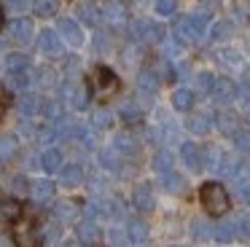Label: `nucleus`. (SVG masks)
<instances>
[{"mask_svg":"<svg viewBox=\"0 0 250 247\" xmlns=\"http://www.w3.org/2000/svg\"><path fill=\"white\" fill-rule=\"evenodd\" d=\"M199 196H202V204H205V209L210 215H226L229 212V204L231 202H229V193L221 183H205Z\"/></svg>","mask_w":250,"mask_h":247,"instance_id":"f257e3e1","label":"nucleus"},{"mask_svg":"<svg viewBox=\"0 0 250 247\" xmlns=\"http://www.w3.org/2000/svg\"><path fill=\"white\" fill-rule=\"evenodd\" d=\"M14 242L17 247H38V231L30 220H17L14 226Z\"/></svg>","mask_w":250,"mask_h":247,"instance_id":"f03ea898","label":"nucleus"},{"mask_svg":"<svg viewBox=\"0 0 250 247\" xmlns=\"http://www.w3.org/2000/svg\"><path fill=\"white\" fill-rule=\"evenodd\" d=\"M100 14H103V19L108 21L110 27H124L126 24V5L121 3V0H105Z\"/></svg>","mask_w":250,"mask_h":247,"instance_id":"7ed1b4c3","label":"nucleus"},{"mask_svg":"<svg viewBox=\"0 0 250 247\" xmlns=\"http://www.w3.org/2000/svg\"><path fill=\"white\" fill-rule=\"evenodd\" d=\"M81 218V204L73 199H62L54 204V220L57 223H76Z\"/></svg>","mask_w":250,"mask_h":247,"instance_id":"20e7f679","label":"nucleus"},{"mask_svg":"<svg viewBox=\"0 0 250 247\" xmlns=\"http://www.w3.org/2000/svg\"><path fill=\"white\" fill-rule=\"evenodd\" d=\"M180 159H183V164L188 166L191 172H199L202 166H205V150L194 143H183L180 145Z\"/></svg>","mask_w":250,"mask_h":247,"instance_id":"39448f33","label":"nucleus"},{"mask_svg":"<svg viewBox=\"0 0 250 247\" xmlns=\"http://www.w3.org/2000/svg\"><path fill=\"white\" fill-rule=\"evenodd\" d=\"M94 86H97V91L100 94H113L116 89H119V78L113 75V70H108V67H97L94 70Z\"/></svg>","mask_w":250,"mask_h":247,"instance_id":"423d86ee","label":"nucleus"},{"mask_svg":"<svg viewBox=\"0 0 250 247\" xmlns=\"http://www.w3.org/2000/svg\"><path fill=\"white\" fill-rule=\"evenodd\" d=\"M135 35L140 38L143 43H159L164 38V30L156 24V21H148V19H143V21H137V30H135Z\"/></svg>","mask_w":250,"mask_h":247,"instance_id":"0eeeda50","label":"nucleus"},{"mask_svg":"<svg viewBox=\"0 0 250 247\" xmlns=\"http://www.w3.org/2000/svg\"><path fill=\"white\" fill-rule=\"evenodd\" d=\"M38 46H41V51L49 54V57H60L62 54V41H60V35H57L54 30H41Z\"/></svg>","mask_w":250,"mask_h":247,"instance_id":"6e6552de","label":"nucleus"},{"mask_svg":"<svg viewBox=\"0 0 250 247\" xmlns=\"http://www.w3.org/2000/svg\"><path fill=\"white\" fill-rule=\"evenodd\" d=\"M210 94L215 97L221 105H226V102H231L234 97H237V86H234V81H229V78H218L215 83H212Z\"/></svg>","mask_w":250,"mask_h":247,"instance_id":"1a4fd4ad","label":"nucleus"},{"mask_svg":"<svg viewBox=\"0 0 250 247\" xmlns=\"http://www.w3.org/2000/svg\"><path fill=\"white\" fill-rule=\"evenodd\" d=\"M100 228L94 226V220H83V223H78V242H81L83 247H94L100 245Z\"/></svg>","mask_w":250,"mask_h":247,"instance_id":"9d476101","label":"nucleus"},{"mask_svg":"<svg viewBox=\"0 0 250 247\" xmlns=\"http://www.w3.org/2000/svg\"><path fill=\"white\" fill-rule=\"evenodd\" d=\"M60 30H62V35H65V41L70 43V46H83V32H81V27H78L76 19H62Z\"/></svg>","mask_w":250,"mask_h":247,"instance_id":"9b49d317","label":"nucleus"},{"mask_svg":"<svg viewBox=\"0 0 250 247\" xmlns=\"http://www.w3.org/2000/svg\"><path fill=\"white\" fill-rule=\"evenodd\" d=\"M11 38L17 43H30L33 41V21L24 19V16L22 19H14L11 21Z\"/></svg>","mask_w":250,"mask_h":247,"instance_id":"f8f14e48","label":"nucleus"},{"mask_svg":"<svg viewBox=\"0 0 250 247\" xmlns=\"http://www.w3.org/2000/svg\"><path fill=\"white\" fill-rule=\"evenodd\" d=\"M67 102H70V107L73 110H83V107L89 105V89L86 86H67Z\"/></svg>","mask_w":250,"mask_h":247,"instance_id":"ddd939ff","label":"nucleus"},{"mask_svg":"<svg viewBox=\"0 0 250 247\" xmlns=\"http://www.w3.org/2000/svg\"><path fill=\"white\" fill-rule=\"evenodd\" d=\"M30 196H33V202L46 204L51 196H54V183L51 180H35L33 185H30Z\"/></svg>","mask_w":250,"mask_h":247,"instance_id":"4468645a","label":"nucleus"},{"mask_svg":"<svg viewBox=\"0 0 250 247\" xmlns=\"http://www.w3.org/2000/svg\"><path fill=\"white\" fill-rule=\"evenodd\" d=\"M132 202H135V207L140 209V212H148V209H153V193H151V185L140 183V185L135 188V193H132Z\"/></svg>","mask_w":250,"mask_h":247,"instance_id":"2eb2a0df","label":"nucleus"},{"mask_svg":"<svg viewBox=\"0 0 250 247\" xmlns=\"http://www.w3.org/2000/svg\"><path fill=\"white\" fill-rule=\"evenodd\" d=\"M137 89H140V94H146V97L156 94V89H159L156 73H153V70H143V73L137 75Z\"/></svg>","mask_w":250,"mask_h":247,"instance_id":"dca6fc26","label":"nucleus"},{"mask_svg":"<svg viewBox=\"0 0 250 247\" xmlns=\"http://www.w3.org/2000/svg\"><path fill=\"white\" fill-rule=\"evenodd\" d=\"M188 24H191V32H194L196 41H202L207 32V24H210V16H207V11H196V14L188 16Z\"/></svg>","mask_w":250,"mask_h":247,"instance_id":"f3484780","label":"nucleus"},{"mask_svg":"<svg viewBox=\"0 0 250 247\" xmlns=\"http://www.w3.org/2000/svg\"><path fill=\"white\" fill-rule=\"evenodd\" d=\"M126 236H129L135 245H143V242L148 239V223H146V220H140V218L129 220V226H126Z\"/></svg>","mask_w":250,"mask_h":247,"instance_id":"a211bd4d","label":"nucleus"},{"mask_svg":"<svg viewBox=\"0 0 250 247\" xmlns=\"http://www.w3.org/2000/svg\"><path fill=\"white\" fill-rule=\"evenodd\" d=\"M162 188H164V191H169V193H180L186 188V180L178 175V172L169 169V172H164V175H162Z\"/></svg>","mask_w":250,"mask_h":247,"instance_id":"6ab92c4d","label":"nucleus"},{"mask_svg":"<svg viewBox=\"0 0 250 247\" xmlns=\"http://www.w3.org/2000/svg\"><path fill=\"white\" fill-rule=\"evenodd\" d=\"M19 215H22V204L17 199L0 202V220H19Z\"/></svg>","mask_w":250,"mask_h":247,"instance_id":"aec40b11","label":"nucleus"},{"mask_svg":"<svg viewBox=\"0 0 250 247\" xmlns=\"http://www.w3.org/2000/svg\"><path fill=\"white\" fill-rule=\"evenodd\" d=\"M6 86H8V91H14V94H22V91H27V86H30L27 73H8Z\"/></svg>","mask_w":250,"mask_h":247,"instance_id":"412c9836","label":"nucleus"},{"mask_svg":"<svg viewBox=\"0 0 250 247\" xmlns=\"http://www.w3.org/2000/svg\"><path fill=\"white\" fill-rule=\"evenodd\" d=\"M100 164H103L105 169H110V172L119 169L121 166V153L116 148H103L100 150Z\"/></svg>","mask_w":250,"mask_h":247,"instance_id":"4be33fe9","label":"nucleus"},{"mask_svg":"<svg viewBox=\"0 0 250 247\" xmlns=\"http://www.w3.org/2000/svg\"><path fill=\"white\" fill-rule=\"evenodd\" d=\"M60 177H62V183H65V185H78V183L83 180V169L78 164H67V166H62Z\"/></svg>","mask_w":250,"mask_h":247,"instance_id":"5701e85b","label":"nucleus"},{"mask_svg":"<svg viewBox=\"0 0 250 247\" xmlns=\"http://www.w3.org/2000/svg\"><path fill=\"white\" fill-rule=\"evenodd\" d=\"M41 164H43L46 172H57L62 166V153H60V150H54V148L43 150V153H41Z\"/></svg>","mask_w":250,"mask_h":247,"instance_id":"b1692460","label":"nucleus"},{"mask_svg":"<svg viewBox=\"0 0 250 247\" xmlns=\"http://www.w3.org/2000/svg\"><path fill=\"white\" fill-rule=\"evenodd\" d=\"M113 148L119 150L121 156H135L137 153V143H135V137H132V134H119V137H116V143H113Z\"/></svg>","mask_w":250,"mask_h":247,"instance_id":"393cba45","label":"nucleus"},{"mask_svg":"<svg viewBox=\"0 0 250 247\" xmlns=\"http://www.w3.org/2000/svg\"><path fill=\"white\" fill-rule=\"evenodd\" d=\"M172 105H175V110H191V105H194V91L178 89L172 94Z\"/></svg>","mask_w":250,"mask_h":247,"instance_id":"a878e982","label":"nucleus"},{"mask_svg":"<svg viewBox=\"0 0 250 247\" xmlns=\"http://www.w3.org/2000/svg\"><path fill=\"white\" fill-rule=\"evenodd\" d=\"M6 67H8V73H27V67H30V59L24 57V54H8V59H6Z\"/></svg>","mask_w":250,"mask_h":247,"instance_id":"bb28decb","label":"nucleus"},{"mask_svg":"<svg viewBox=\"0 0 250 247\" xmlns=\"http://www.w3.org/2000/svg\"><path fill=\"white\" fill-rule=\"evenodd\" d=\"M215 124H218V129H221L223 134H234V132H237V116H234V113H218Z\"/></svg>","mask_w":250,"mask_h":247,"instance_id":"cd10ccee","label":"nucleus"},{"mask_svg":"<svg viewBox=\"0 0 250 247\" xmlns=\"http://www.w3.org/2000/svg\"><path fill=\"white\" fill-rule=\"evenodd\" d=\"M92 126H94V129H110V126H113V113H110L108 107H100V110H94Z\"/></svg>","mask_w":250,"mask_h":247,"instance_id":"c85d7f7f","label":"nucleus"},{"mask_svg":"<svg viewBox=\"0 0 250 247\" xmlns=\"http://www.w3.org/2000/svg\"><path fill=\"white\" fill-rule=\"evenodd\" d=\"M231 223H234V236L248 239V236H250V212H239Z\"/></svg>","mask_w":250,"mask_h":247,"instance_id":"c756f323","label":"nucleus"},{"mask_svg":"<svg viewBox=\"0 0 250 247\" xmlns=\"http://www.w3.org/2000/svg\"><path fill=\"white\" fill-rule=\"evenodd\" d=\"M78 19H81L83 24H92L94 27L100 21V14H97V8H94L92 3H81V5H78Z\"/></svg>","mask_w":250,"mask_h":247,"instance_id":"7c9ffc66","label":"nucleus"},{"mask_svg":"<svg viewBox=\"0 0 250 247\" xmlns=\"http://www.w3.org/2000/svg\"><path fill=\"white\" fill-rule=\"evenodd\" d=\"M212 236H215L218 242H231L234 239V223L231 220H221V223L212 228Z\"/></svg>","mask_w":250,"mask_h":247,"instance_id":"2f4dec72","label":"nucleus"},{"mask_svg":"<svg viewBox=\"0 0 250 247\" xmlns=\"http://www.w3.org/2000/svg\"><path fill=\"white\" fill-rule=\"evenodd\" d=\"M19 150V143L14 137H0V161H8L14 159Z\"/></svg>","mask_w":250,"mask_h":247,"instance_id":"473e14b6","label":"nucleus"},{"mask_svg":"<svg viewBox=\"0 0 250 247\" xmlns=\"http://www.w3.org/2000/svg\"><path fill=\"white\" fill-rule=\"evenodd\" d=\"M35 110H38V100H35L33 94H27V91H22V97H19V113H22L24 118H30Z\"/></svg>","mask_w":250,"mask_h":247,"instance_id":"72a5a7b5","label":"nucleus"},{"mask_svg":"<svg viewBox=\"0 0 250 247\" xmlns=\"http://www.w3.org/2000/svg\"><path fill=\"white\" fill-rule=\"evenodd\" d=\"M172 164H175V159H172L169 150H162V153H156V159H153V169H156L159 175L169 172V169H172Z\"/></svg>","mask_w":250,"mask_h":247,"instance_id":"f704fd0d","label":"nucleus"},{"mask_svg":"<svg viewBox=\"0 0 250 247\" xmlns=\"http://www.w3.org/2000/svg\"><path fill=\"white\" fill-rule=\"evenodd\" d=\"M234 32V24L231 21H215V24H212V30H210V35H212V41H223V38H229Z\"/></svg>","mask_w":250,"mask_h":247,"instance_id":"c9c22d12","label":"nucleus"},{"mask_svg":"<svg viewBox=\"0 0 250 247\" xmlns=\"http://www.w3.org/2000/svg\"><path fill=\"white\" fill-rule=\"evenodd\" d=\"M186 126H188V132H194V134H205L207 129H210V118L207 116H191Z\"/></svg>","mask_w":250,"mask_h":247,"instance_id":"e433bc0d","label":"nucleus"},{"mask_svg":"<svg viewBox=\"0 0 250 247\" xmlns=\"http://www.w3.org/2000/svg\"><path fill=\"white\" fill-rule=\"evenodd\" d=\"M231 137H234V145H237V150H242V153H250V132H248V129H237Z\"/></svg>","mask_w":250,"mask_h":247,"instance_id":"4c0bfd02","label":"nucleus"},{"mask_svg":"<svg viewBox=\"0 0 250 247\" xmlns=\"http://www.w3.org/2000/svg\"><path fill=\"white\" fill-rule=\"evenodd\" d=\"M210 234L212 231H210V226H207V220H194V223H191V236H194V239L205 242Z\"/></svg>","mask_w":250,"mask_h":247,"instance_id":"58836bf2","label":"nucleus"},{"mask_svg":"<svg viewBox=\"0 0 250 247\" xmlns=\"http://www.w3.org/2000/svg\"><path fill=\"white\" fill-rule=\"evenodd\" d=\"M57 0H35V11H38L41 16H54L57 14Z\"/></svg>","mask_w":250,"mask_h":247,"instance_id":"ea45409f","label":"nucleus"},{"mask_svg":"<svg viewBox=\"0 0 250 247\" xmlns=\"http://www.w3.org/2000/svg\"><path fill=\"white\" fill-rule=\"evenodd\" d=\"M212 83H215V78H212L210 73H199V75H196V89H199L202 94H210Z\"/></svg>","mask_w":250,"mask_h":247,"instance_id":"a19ab883","label":"nucleus"},{"mask_svg":"<svg viewBox=\"0 0 250 247\" xmlns=\"http://www.w3.org/2000/svg\"><path fill=\"white\" fill-rule=\"evenodd\" d=\"M121 118H124L126 124H137L143 118V113L137 110L135 105H124V107H121Z\"/></svg>","mask_w":250,"mask_h":247,"instance_id":"79ce46f5","label":"nucleus"},{"mask_svg":"<svg viewBox=\"0 0 250 247\" xmlns=\"http://www.w3.org/2000/svg\"><path fill=\"white\" fill-rule=\"evenodd\" d=\"M178 8V0H156V14L162 16H172Z\"/></svg>","mask_w":250,"mask_h":247,"instance_id":"37998d69","label":"nucleus"},{"mask_svg":"<svg viewBox=\"0 0 250 247\" xmlns=\"http://www.w3.org/2000/svg\"><path fill=\"white\" fill-rule=\"evenodd\" d=\"M234 14H237V19L250 21V0H237L234 3Z\"/></svg>","mask_w":250,"mask_h":247,"instance_id":"c03bdc74","label":"nucleus"},{"mask_svg":"<svg viewBox=\"0 0 250 247\" xmlns=\"http://www.w3.org/2000/svg\"><path fill=\"white\" fill-rule=\"evenodd\" d=\"M218 59H221V62H226L229 67H237V64L242 62V57H239L237 51H229V48H226V51H218Z\"/></svg>","mask_w":250,"mask_h":247,"instance_id":"a18cd8bd","label":"nucleus"},{"mask_svg":"<svg viewBox=\"0 0 250 247\" xmlns=\"http://www.w3.org/2000/svg\"><path fill=\"white\" fill-rule=\"evenodd\" d=\"M237 193L242 202L250 204V180H237Z\"/></svg>","mask_w":250,"mask_h":247,"instance_id":"49530a36","label":"nucleus"},{"mask_svg":"<svg viewBox=\"0 0 250 247\" xmlns=\"http://www.w3.org/2000/svg\"><path fill=\"white\" fill-rule=\"evenodd\" d=\"M11 188H14V193H19V196H24V193H30V185H27V180H24V177H14Z\"/></svg>","mask_w":250,"mask_h":247,"instance_id":"de8ad7c7","label":"nucleus"},{"mask_svg":"<svg viewBox=\"0 0 250 247\" xmlns=\"http://www.w3.org/2000/svg\"><path fill=\"white\" fill-rule=\"evenodd\" d=\"M94 48H97V51H108V48H110V38L103 35V32H97V35H94Z\"/></svg>","mask_w":250,"mask_h":247,"instance_id":"09e8293b","label":"nucleus"},{"mask_svg":"<svg viewBox=\"0 0 250 247\" xmlns=\"http://www.w3.org/2000/svg\"><path fill=\"white\" fill-rule=\"evenodd\" d=\"M43 113H46L49 118H57V116H60V105H57L54 100H46V102H43Z\"/></svg>","mask_w":250,"mask_h":247,"instance_id":"8fccbe9b","label":"nucleus"},{"mask_svg":"<svg viewBox=\"0 0 250 247\" xmlns=\"http://www.w3.org/2000/svg\"><path fill=\"white\" fill-rule=\"evenodd\" d=\"M38 83H43V86H51L54 83V73H51V70H38Z\"/></svg>","mask_w":250,"mask_h":247,"instance_id":"3c124183","label":"nucleus"},{"mask_svg":"<svg viewBox=\"0 0 250 247\" xmlns=\"http://www.w3.org/2000/svg\"><path fill=\"white\" fill-rule=\"evenodd\" d=\"M8 8H14L19 14V11H27L30 8V0H8Z\"/></svg>","mask_w":250,"mask_h":247,"instance_id":"603ef678","label":"nucleus"},{"mask_svg":"<svg viewBox=\"0 0 250 247\" xmlns=\"http://www.w3.org/2000/svg\"><path fill=\"white\" fill-rule=\"evenodd\" d=\"M110 239H113L116 245H124V242H126V239H124V234H121V231H113V234H110Z\"/></svg>","mask_w":250,"mask_h":247,"instance_id":"864d4df0","label":"nucleus"},{"mask_svg":"<svg viewBox=\"0 0 250 247\" xmlns=\"http://www.w3.org/2000/svg\"><path fill=\"white\" fill-rule=\"evenodd\" d=\"M62 247H78V245H76V242H65Z\"/></svg>","mask_w":250,"mask_h":247,"instance_id":"5fc2aeb1","label":"nucleus"},{"mask_svg":"<svg viewBox=\"0 0 250 247\" xmlns=\"http://www.w3.org/2000/svg\"><path fill=\"white\" fill-rule=\"evenodd\" d=\"M205 3H207V5H218V0H205Z\"/></svg>","mask_w":250,"mask_h":247,"instance_id":"6e6d98bb","label":"nucleus"},{"mask_svg":"<svg viewBox=\"0 0 250 247\" xmlns=\"http://www.w3.org/2000/svg\"><path fill=\"white\" fill-rule=\"evenodd\" d=\"M0 27H3V8H0Z\"/></svg>","mask_w":250,"mask_h":247,"instance_id":"4d7b16f0","label":"nucleus"},{"mask_svg":"<svg viewBox=\"0 0 250 247\" xmlns=\"http://www.w3.org/2000/svg\"><path fill=\"white\" fill-rule=\"evenodd\" d=\"M0 116H3V107H0Z\"/></svg>","mask_w":250,"mask_h":247,"instance_id":"13d9d810","label":"nucleus"}]
</instances>
